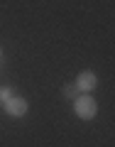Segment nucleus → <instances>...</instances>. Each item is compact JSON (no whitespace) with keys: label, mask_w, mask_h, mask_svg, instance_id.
Segmentation results:
<instances>
[{"label":"nucleus","mask_w":115,"mask_h":147,"mask_svg":"<svg viewBox=\"0 0 115 147\" xmlns=\"http://www.w3.org/2000/svg\"><path fill=\"white\" fill-rule=\"evenodd\" d=\"M0 59H3V49H0Z\"/></svg>","instance_id":"6"},{"label":"nucleus","mask_w":115,"mask_h":147,"mask_svg":"<svg viewBox=\"0 0 115 147\" xmlns=\"http://www.w3.org/2000/svg\"><path fill=\"white\" fill-rule=\"evenodd\" d=\"M79 93H81V91L76 88V84H66V86H64V96H66V98H71V100H73Z\"/></svg>","instance_id":"4"},{"label":"nucleus","mask_w":115,"mask_h":147,"mask_svg":"<svg viewBox=\"0 0 115 147\" xmlns=\"http://www.w3.org/2000/svg\"><path fill=\"white\" fill-rule=\"evenodd\" d=\"M12 98V88L10 86H3L0 88V103H5V100H10Z\"/></svg>","instance_id":"5"},{"label":"nucleus","mask_w":115,"mask_h":147,"mask_svg":"<svg viewBox=\"0 0 115 147\" xmlns=\"http://www.w3.org/2000/svg\"><path fill=\"white\" fill-rule=\"evenodd\" d=\"M5 110H7V115H12V118H22L27 113V100L12 96L10 100H5Z\"/></svg>","instance_id":"2"},{"label":"nucleus","mask_w":115,"mask_h":147,"mask_svg":"<svg viewBox=\"0 0 115 147\" xmlns=\"http://www.w3.org/2000/svg\"><path fill=\"white\" fill-rule=\"evenodd\" d=\"M98 86V79H95L93 71H81L79 79H76V88L79 91H93Z\"/></svg>","instance_id":"3"},{"label":"nucleus","mask_w":115,"mask_h":147,"mask_svg":"<svg viewBox=\"0 0 115 147\" xmlns=\"http://www.w3.org/2000/svg\"><path fill=\"white\" fill-rule=\"evenodd\" d=\"M73 110H76V115H79L81 120H91V118L98 113V103H95V98H91V96H76V98H73Z\"/></svg>","instance_id":"1"}]
</instances>
